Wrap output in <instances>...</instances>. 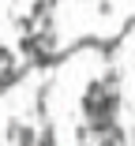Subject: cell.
I'll return each instance as SVG.
<instances>
[{
	"label": "cell",
	"instance_id": "6da1fadb",
	"mask_svg": "<svg viewBox=\"0 0 135 146\" xmlns=\"http://www.w3.org/2000/svg\"><path fill=\"white\" fill-rule=\"evenodd\" d=\"M19 142H38V131L23 124V127H19Z\"/></svg>",
	"mask_w": 135,
	"mask_h": 146
},
{
	"label": "cell",
	"instance_id": "7a4b0ae2",
	"mask_svg": "<svg viewBox=\"0 0 135 146\" xmlns=\"http://www.w3.org/2000/svg\"><path fill=\"white\" fill-rule=\"evenodd\" d=\"M4 64H19V60H15V52L8 45H0V68H4Z\"/></svg>",
	"mask_w": 135,
	"mask_h": 146
},
{
	"label": "cell",
	"instance_id": "3957f363",
	"mask_svg": "<svg viewBox=\"0 0 135 146\" xmlns=\"http://www.w3.org/2000/svg\"><path fill=\"white\" fill-rule=\"evenodd\" d=\"M98 15H113V0H98Z\"/></svg>",
	"mask_w": 135,
	"mask_h": 146
}]
</instances>
